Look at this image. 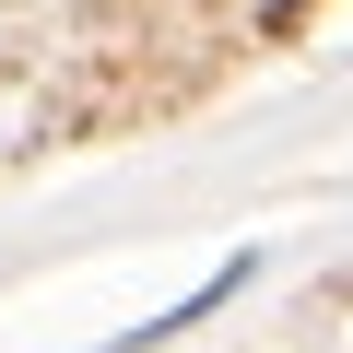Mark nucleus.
<instances>
[{
    "label": "nucleus",
    "mask_w": 353,
    "mask_h": 353,
    "mask_svg": "<svg viewBox=\"0 0 353 353\" xmlns=\"http://www.w3.org/2000/svg\"><path fill=\"white\" fill-rule=\"evenodd\" d=\"M236 283H248V259H224V271H212V283H201L189 306H165V318H141V330H118L106 353H153V341H176V330H201L212 306H236Z\"/></svg>",
    "instance_id": "nucleus-1"
},
{
    "label": "nucleus",
    "mask_w": 353,
    "mask_h": 353,
    "mask_svg": "<svg viewBox=\"0 0 353 353\" xmlns=\"http://www.w3.org/2000/svg\"><path fill=\"white\" fill-rule=\"evenodd\" d=\"M306 12H318V0H259V36H294Z\"/></svg>",
    "instance_id": "nucleus-2"
}]
</instances>
